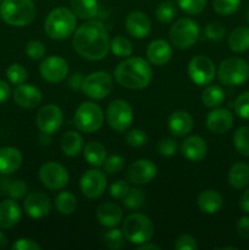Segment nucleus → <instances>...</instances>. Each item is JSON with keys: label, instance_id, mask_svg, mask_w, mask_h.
Here are the masks:
<instances>
[{"label": "nucleus", "instance_id": "nucleus-39", "mask_svg": "<svg viewBox=\"0 0 249 250\" xmlns=\"http://www.w3.org/2000/svg\"><path fill=\"white\" fill-rule=\"evenodd\" d=\"M176 16H177V9L173 5V2L171 1L161 2L158 9H156V19L161 23H170Z\"/></svg>", "mask_w": 249, "mask_h": 250}, {"label": "nucleus", "instance_id": "nucleus-4", "mask_svg": "<svg viewBox=\"0 0 249 250\" xmlns=\"http://www.w3.org/2000/svg\"><path fill=\"white\" fill-rule=\"evenodd\" d=\"M0 16L10 26L24 27L36 16V6L32 0H2Z\"/></svg>", "mask_w": 249, "mask_h": 250}, {"label": "nucleus", "instance_id": "nucleus-3", "mask_svg": "<svg viewBox=\"0 0 249 250\" xmlns=\"http://www.w3.org/2000/svg\"><path fill=\"white\" fill-rule=\"evenodd\" d=\"M77 26L76 15L67 7H56L46 16L44 31L51 39L62 41L75 32Z\"/></svg>", "mask_w": 249, "mask_h": 250}, {"label": "nucleus", "instance_id": "nucleus-15", "mask_svg": "<svg viewBox=\"0 0 249 250\" xmlns=\"http://www.w3.org/2000/svg\"><path fill=\"white\" fill-rule=\"evenodd\" d=\"M62 120L63 115L60 107L54 104H49L39 109L36 116V124L42 133L53 134L59 131L62 125Z\"/></svg>", "mask_w": 249, "mask_h": 250}, {"label": "nucleus", "instance_id": "nucleus-51", "mask_svg": "<svg viewBox=\"0 0 249 250\" xmlns=\"http://www.w3.org/2000/svg\"><path fill=\"white\" fill-rule=\"evenodd\" d=\"M129 190V186L126 181L117 180L110 187V195L115 199H124Z\"/></svg>", "mask_w": 249, "mask_h": 250}, {"label": "nucleus", "instance_id": "nucleus-23", "mask_svg": "<svg viewBox=\"0 0 249 250\" xmlns=\"http://www.w3.org/2000/svg\"><path fill=\"white\" fill-rule=\"evenodd\" d=\"M124 212L115 203H103L97 209V219L102 226L116 227L122 221Z\"/></svg>", "mask_w": 249, "mask_h": 250}, {"label": "nucleus", "instance_id": "nucleus-58", "mask_svg": "<svg viewBox=\"0 0 249 250\" xmlns=\"http://www.w3.org/2000/svg\"><path fill=\"white\" fill-rule=\"evenodd\" d=\"M7 243H9V238H7L6 234L0 231V250L6 248Z\"/></svg>", "mask_w": 249, "mask_h": 250}, {"label": "nucleus", "instance_id": "nucleus-18", "mask_svg": "<svg viewBox=\"0 0 249 250\" xmlns=\"http://www.w3.org/2000/svg\"><path fill=\"white\" fill-rule=\"evenodd\" d=\"M43 95L37 87L32 84L16 85L14 90V100L19 106L23 109H34L42 103Z\"/></svg>", "mask_w": 249, "mask_h": 250}, {"label": "nucleus", "instance_id": "nucleus-33", "mask_svg": "<svg viewBox=\"0 0 249 250\" xmlns=\"http://www.w3.org/2000/svg\"><path fill=\"white\" fill-rule=\"evenodd\" d=\"M55 208L61 215H71L77 209V199L71 192H60L55 198Z\"/></svg>", "mask_w": 249, "mask_h": 250}, {"label": "nucleus", "instance_id": "nucleus-38", "mask_svg": "<svg viewBox=\"0 0 249 250\" xmlns=\"http://www.w3.org/2000/svg\"><path fill=\"white\" fill-rule=\"evenodd\" d=\"M122 200H124V207L128 209H139L141 207H143L144 202H145V195H144L143 190L139 188H129L128 193Z\"/></svg>", "mask_w": 249, "mask_h": 250}, {"label": "nucleus", "instance_id": "nucleus-1", "mask_svg": "<svg viewBox=\"0 0 249 250\" xmlns=\"http://www.w3.org/2000/svg\"><path fill=\"white\" fill-rule=\"evenodd\" d=\"M73 49L89 61L103 60L110 50L107 31L100 21H88L76 29L72 38Z\"/></svg>", "mask_w": 249, "mask_h": 250}, {"label": "nucleus", "instance_id": "nucleus-49", "mask_svg": "<svg viewBox=\"0 0 249 250\" xmlns=\"http://www.w3.org/2000/svg\"><path fill=\"white\" fill-rule=\"evenodd\" d=\"M124 160L122 156L111 155V156H109L107 159H105V161L103 165H104V170L106 171L107 173H110V175H114V173L120 172V171L122 170V167H124Z\"/></svg>", "mask_w": 249, "mask_h": 250}, {"label": "nucleus", "instance_id": "nucleus-19", "mask_svg": "<svg viewBox=\"0 0 249 250\" xmlns=\"http://www.w3.org/2000/svg\"><path fill=\"white\" fill-rule=\"evenodd\" d=\"M233 125V116L224 107H217L210 111L207 116V127L215 134H224L231 129Z\"/></svg>", "mask_w": 249, "mask_h": 250}, {"label": "nucleus", "instance_id": "nucleus-21", "mask_svg": "<svg viewBox=\"0 0 249 250\" xmlns=\"http://www.w3.org/2000/svg\"><path fill=\"white\" fill-rule=\"evenodd\" d=\"M23 156L21 151L14 146H4L0 148V173L11 175L16 172L22 165Z\"/></svg>", "mask_w": 249, "mask_h": 250}, {"label": "nucleus", "instance_id": "nucleus-54", "mask_svg": "<svg viewBox=\"0 0 249 250\" xmlns=\"http://www.w3.org/2000/svg\"><path fill=\"white\" fill-rule=\"evenodd\" d=\"M10 95H11V88H10V85L7 84V82L0 80V104L6 102L10 98Z\"/></svg>", "mask_w": 249, "mask_h": 250}, {"label": "nucleus", "instance_id": "nucleus-59", "mask_svg": "<svg viewBox=\"0 0 249 250\" xmlns=\"http://www.w3.org/2000/svg\"><path fill=\"white\" fill-rule=\"evenodd\" d=\"M246 20H247V22L249 23V7L247 9V11H246Z\"/></svg>", "mask_w": 249, "mask_h": 250}, {"label": "nucleus", "instance_id": "nucleus-5", "mask_svg": "<svg viewBox=\"0 0 249 250\" xmlns=\"http://www.w3.org/2000/svg\"><path fill=\"white\" fill-rule=\"evenodd\" d=\"M122 232L128 242L133 244H143L154 236V225L144 214H132L124 219Z\"/></svg>", "mask_w": 249, "mask_h": 250}, {"label": "nucleus", "instance_id": "nucleus-10", "mask_svg": "<svg viewBox=\"0 0 249 250\" xmlns=\"http://www.w3.org/2000/svg\"><path fill=\"white\" fill-rule=\"evenodd\" d=\"M106 121L116 132H124L133 121L131 105L122 99H115L106 109Z\"/></svg>", "mask_w": 249, "mask_h": 250}, {"label": "nucleus", "instance_id": "nucleus-34", "mask_svg": "<svg viewBox=\"0 0 249 250\" xmlns=\"http://www.w3.org/2000/svg\"><path fill=\"white\" fill-rule=\"evenodd\" d=\"M225 92L219 85H208L202 94V102L208 107H217L224 103Z\"/></svg>", "mask_w": 249, "mask_h": 250}, {"label": "nucleus", "instance_id": "nucleus-53", "mask_svg": "<svg viewBox=\"0 0 249 250\" xmlns=\"http://www.w3.org/2000/svg\"><path fill=\"white\" fill-rule=\"evenodd\" d=\"M237 233L241 238L249 239V217L243 216L237 222Z\"/></svg>", "mask_w": 249, "mask_h": 250}, {"label": "nucleus", "instance_id": "nucleus-12", "mask_svg": "<svg viewBox=\"0 0 249 250\" xmlns=\"http://www.w3.org/2000/svg\"><path fill=\"white\" fill-rule=\"evenodd\" d=\"M39 178L44 187L50 190L62 189L68 183V171L56 161H49L39 168Z\"/></svg>", "mask_w": 249, "mask_h": 250}, {"label": "nucleus", "instance_id": "nucleus-16", "mask_svg": "<svg viewBox=\"0 0 249 250\" xmlns=\"http://www.w3.org/2000/svg\"><path fill=\"white\" fill-rule=\"evenodd\" d=\"M156 173H158V167L153 161L148 159H141L128 166L126 175L128 182L134 185H146L156 177Z\"/></svg>", "mask_w": 249, "mask_h": 250}, {"label": "nucleus", "instance_id": "nucleus-14", "mask_svg": "<svg viewBox=\"0 0 249 250\" xmlns=\"http://www.w3.org/2000/svg\"><path fill=\"white\" fill-rule=\"evenodd\" d=\"M42 78L49 83H59L68 75V63L61 56H48L39 66Z\"/></svg>", "mask_w": 249, "mask_h": 250}, {"label": "nucleus", "instance_id": "nucleus-9", "mask_svg": "<svg viewBox=\"0 0 249 250\" xmlns=\"http://www.w3.org/2000/svg\"><path fill=\"white\" fill-rule=\"evenodd\" d=\"M112 88H114V81L111 75L105 71H97L88 75L83 80L81 90L90 99L102 100L110 95Z\"/></svg>", "mask_w": 249, "mask_h": 250}, {"label": "nucleus", "instance_id": "nucleus-42", "mask_svg": "<svg viewBox=\"0 0 249 250\" xmlns=\"http://www.w3.org/2000/svg\"><path fill=\"white\" fill-rule=\"evenodd\" d=\"M5 193L9 194V197L14 200L22 199L27 193V185L22 180L7 181Z\"/></svg>", "mask_w": 249, "mask_h": 250}, {"label": "nucleus", "instance_id": "nucleus-35", "mask_svg": "<svg viewBox=\"0 0 249 250\" xmlns=\"http://www.w3.org/2000/svg\"><path fill=\"white\" fill-rule=\"evenodd\" d=\"M110 50L119 58H128L133 53V46L126 37L117 36L110 42Z\"/></svg>", "mask_w": 249, "mask_h": 250}, {"label": "nucleus", "instance_id": "nucleus-44", "mask_svg": "<svg viewBox=\"0 0 249 250\" xmlns=\"http://www.w3.org/2000/svg\"><path fill=\"white\" fill-rule=\"evenodd\" d=\"M126 141L128 143L129 146L132 148H142L148 142V136L144 131L139 128H134L131 129V131L127 133L126 136Z\"/></svg>", "mask_w": 249, "mask_h": 250}, {"label": "nucleus", "instance_id": "nucleus-45", "mask_svg": "<svg viewBox=\"0 0 249 250\" xmlns=\"http://www.w3.org/2000/svg\"><path fill=\"white\" fill-rule=\"evenodd\" d=\"M234 111L239 117L249 120V92H244L234 102Z\"/></svg>", "mask_w": 249, "mask_h": 250}, {"label": "nucleus", "instance_id": "nucleus-55", "mask_svg": "<svg viewBox=\"0 0 249 250\" xmlns=\"http://www.w3.org/2000/svg\"><path fill=\"white\" fill-rule=\"evenodd\" d=\"M83 80H84V77H83L81 73H73L70 77V80H68V84H70V87L72 88V89L80 90L81 88H82Z\"/></svg>", "mask_w": 249, "mask_h": 250}, {"label": "nucleus", "instance_id": "nucleus-30", "mask_svg": "<svg viewBox=\"0 0 249 250\" xmlns=\"http://www.w3.org/2000/svg\"><path fill=\"white\" fill-rule=\"evenodd\" d=\"M228 48L234 53H243L249 49V27H237L228 36Z\"/></svg>", "mask_w": 249, "mask_h": 250}, {"label": "nucleus", "instance_id": "nucleus-27", "mask_svg": "<svg viewBox=\"0 0 249 250\" xmlns=\"http://www.w3.org/2000/svg\"><path fill=\"white\" fill-rule=\"evenodd\" d=\"M84 148V142L82 136L75 131H68L61 138V149L63 154L70 158H75L82 153Z\"/></svg>", "mask_w": 249, "mask_h": 250}, {"label": "nucleus", "instance_id": "nucleus-8", "mask_svg": "<svg viewBox=\"0 0 249 250\" xmlns=\"http://www.w3.org/2000/svg\"><path fill=\"white\" fill-rule=\"evenodd\" d=\"M219 81L225 85H239L249 78V65L239 58L226 59L217 68Z\"/></svg>", "mask_w": 249, "mask_h": 250}, {"label": "nucleus", "instance_id": "nucleus-6", "mask_svg": "<svg viewBox=\"0 0 249 250\" xmlns=\"http://www.w3.org/2000/svg\"><path fill=\"white\" fill-rule=\"evenodd\" d=\"M199 34L200 28L197 22L188 17H183V19L177 20L171 26L168 39H170L171 45L180 50H186L197 43Z\"/></svg>", "mask_w": 249, "mask_h": 250}, {"label": "nucleus", "instance_id": "nucleus-7", "mask_svg": "<svg viewBox=\"0 0 249 250\" xmlns=\"http://www.w3.org/2000/svg\"><path fill=\"white\" fill-rule=\"evenodd\" d=\"M104 114L102 107L93 102H85L78 106L75 114V125L81 132L93 133L102 128Z\"/></svg>", "mask_w": 249, "mask_h": 250}, {"label": "nucleus", "instance_id": "nucleus-36", "mask_svg": "<svg viewBox=\"0 0 249 250\" xmlns=\"http://www.w3.org/2000/svg\"><path fill=\"white\" fill-rule=\"evenodd\" d=\"M233 144L241 155L249 158V127H241L234 132Z\"/></svg>", "mask_w": 249, "mask_h": 250}, {"label": "nucleus", "instance_id": "nucleus-47", "mask_svg": "<svg viewBox=\"0 0 249 250\" xmlns=\"http://www.w3.org/2000/svg\"><path fill=\"white\" fill-rule=\"evenodd\" d=\"M158 151L161 156L171 158L177 151V142L172 138H164L158 143Z\"/></svg>", "mask_w": 249, "mask_h": 250}, {"label": "nucleus", "instance_id": "nucleus-61", "mask_svg": "<svg viewBox=\"0 0 249 250\" xmlns=\"http://www.w3.org/2000/svg\"><path fill=\"white\" fill-rule=\"evenodd\" d=\"M168 1H171V0H168Z\"/></svg>", "mask_w": 249, "mask_h": 250}, {"label": "nucleus", "instance_id": "nucleus-26", "mask_svg": "<svg viewBox=\"0 0 249 250\" xmlns=\"http://www.w3.org/2000/svg\"><path fill=\"white\" fill-rule=\"evenodd\" d=\"M168 129L173 136L183 137L190 133L193 128V119L187 111L177 110L168 117Z\"/></svg>", "mask_w": 249, "mask_h": 250}, {"label": "nucleus", "instance_id": "nucleus-31", "mask_svg": "<svg viewBox=\"0 0 249 250\" xmlns=\"http://www.w3.org/2000/svg\"><path fill=\"white\" fill-rule=\"evenodd\" d=\"M83 156L89 165L102 166L106 159V149L99 142H90L83 148Z\"/></svg>", "mask_w": 249, "mask_h": 250}, {"label": "nucleus", "instance_id": "nucleus-2", "mask_svg": "<svg viewBox=\"0 0 249 250\" xmlns=\"http://www.w3.org/2000/svg\"><path fill=\"white\" fill-rule=\"evenodd\" d=\"M115 80L127 89H144L153 78L150 65L144 59L134 56L120 62L115 68Z\"/></svg>", "mask_w": 249, "mask_h": 250}, {"label": "nucleus", "instance_id": "nucleus-40", "mask_svg": "<svg viewBox=\"0 0 249 250\" xmlns=\"http://www.w3.org/2000/svg\"><path fill=\"white\" fill-rule=\"evenodd\" d=\"M212 6L219 15L228 16L239 9L241 0H212Z\"/></svg>", "mask_w": 249, "mask_h": 250}, {"label": "nucleus", "instance_id": "nucleus-57", "mask_svg": "<svg viewBox=\"0 0 249 250\" xmlns=\"http://www.w3.org/2000/svg\"><path fill=\"white\" fill-rule=\"evenodd\" d=\"M161 248L159 246L154 243H149V242H145L143 244H139V247L137 250H160Z\"/></svg>", "mask_w": 249, "mask_h": 250}, {"label": "nucleus", "instance_id": "nucleus-24", "mask_svg": "<svg viewBox=\"0 0 249 250\" xmlns=\"http://www.w3.org/2000/svg\"><path fill=\"white\" fill-rule=\"evenodd\" d=\"M181 150H182L185 158L188 160L200 161L207 155V142L199 136H189L183 141Z\"/></svg>", "mask_w": 249, "mask_h": 250}, {"label": "nucleus", "instance_id": "nucleus-56", "mask_svg": "<svg viewBox=\"0 0 249 250\" xmlns=\"http://www.w3.org/2000/svg\"><path fill=\"white\" fill-rule=\"evenodd\" d=\"M239 207L242 208L244 212H248L249 214V188L246 189V192L242 194L241 199H239Z\"/></svg>", "mask_w": 249, "mask_h": 250}, {"label": "nucleus", "instance_id": "nucleus-22", "mask_svg": "<svg viewBox=\"0 0 249 250\" xmlns=\"http://www.w3.org/2000/svg\"><path fill=\"white\" fill-rule=\"evenodd\" d=\"M146 56L153 65L163 66L167 63L172 58V48L171 44L164 39H156L148 45Z\"/></svg>", "mask_w": 249, "mask_h": 250}, {"label": "nucleus", "instance_id": "nucleus-32", "mask_svg": "<svg viewBox=\"0 0 249 250\" xmlns=\"http://www.w3.org/2000/svg\"><path fill=\"white\" fill-rule=\"evenodd\" d=\"M71 7L76 16L82 20L94 19L99 12L98 0H71Z\"/></svg>", "mask_w": 249, "mask_h": 250}, {"label": "nucleus", "instance_id": "nucleus-13", "mask_svg": "<svg viewBox=\"0 0 249 250\" xmlns=\"http://www.w3.org/2000/svg\"><path fill=\"white\" fill-rule=\"evenodd\" d=\"M80 187L83 195L88 199H98L106 189V176L97 168L88 170L81 177Z\"/></svg>", "mask_w": 249, "mask_h": 250}, {"label": "nucleus", "instance_id": "nucleus-20", "mask_svg": "<svg viewBox=\"0 0 249 250\" xmlns=\"http://www.w3.org/2000/svg\"><path fill=\"white\" fill-rule=\"evenodd\" d=\"M126 29L132 37L137 39L145 38L151 29L149 17L142 11H133L127 16Z\"/></svg>", "mask_w": 249, "mask_h": 250}, {"label": "nucleus", "instance_id": "nucleus-29", "mask_svg": "<svg viewBox=\"0 0 249 250\" xmlns=\"http://www.w3.org/2000/svg\"><path fill=\"white\" fill-rule=\"evenodd\" d=\"M228 182L234 189H243L249 185V165L236 163L228 172Z\"/></svg>", "mask_w": 249, "mask_h": 250}, {"label": "nucleus", "instance_id": "nucleus-11", "mask_svg": "<svg viewBox=\"0 0 249 250\" xmlns=\"http://www.w3.org/2000/svg\"><path fill=\"white\" fill-rule=\"evenodd\" d=\"M188 75L194 84L199 87L209 85L216 75L215 63L205 55L194 56L188 63Z\"/></svg>", "mask_w": 249, "mask_h": 250}, {"label": "nucleus", "instance_id": "nucleus-43", "mask_svg": "<svg viewBox=\"0 0 249 250\" xmlns=\"http://www.w3.org/2000/svg\"><path fill=\"white\" fill-rule=\"evenodd\" d=\"M181 10L189 15H198L205 9L208 0H176Z\"/></svg>", "mask_w": 249, "mask_h": 250}, {"label": "nucleus", "instance_id": "nucleus-48", "mask_svg": "<svg viewBox=\"0 0 249 250\" xmlns=\"http://www.w3.org/2000/svg\"><path fill=\"white\" fill-rule=\"evenodd\" d=\"M226 34V29L219 22H210L209 24H207L205 27V36L208 39H211V41H220L222 39Z\"/></svg>", "mask_w": 249, "mask_h": 250}, {"label": "nucleus", "instance_id": "nucleus-46", "mask_svg": "<svg viewBox=\"0 0 249 250\" xmlns=\"http://www.w3.org/2000/svg\"><path fill=\"white\" fill-rule=\"evenodd\" d=\"M26 54L32 60H41L45 55V46L39 41H31L26 45Z\"/></svg>", "mask_w": 249, "mask_h": 250}, {"label": "nucleus", "instance_id": "nucleus-50", "mask_svg": "<svg viewBox=\"0 0 249 250\" xmlns=\"http://www.w3.org/2000/svg\"><path fill=\"white\" fill-rule=\"evenodd\" d=\"M175 249L176 250H197L198 243L195 241L194 237L190 234H182L178 237L175 242Z\"/></svg>", "mask_w": 249, "mask_h": 250}, {"label": "nucleus", "instance_id": "nucleus-37", "mask_svg": "<svg viewBox=\"0 0 249 250\" xmlns=\"http://www.w3.org/2000/svg\"><path fill=\"white\" fill-rule=\"evenodd\" d=\"M124 239H126V237H124V232L117 229H112V227L111 229L105 232L104 234V244L111 250H119L124 248Z\"/></svg>", "mask_w": 249, "mask_h": 250}, {"label": "nucleus", "instance_id": "nucleus-28", "mask_svg": "<svg viewBox=\"0 0 249 250\" xmlns=\"http://www.w3.org/2000/svg\"><path fill=\"white\" fill-rule=\"evenodd\" d=\"M198 208L205 214H216L222 208V197L216 190H205L198 197Z\"/></svg>", "mask_w": 249, "mask_h": 250}, {"label": "nucleus", "instance_id": "nucleus-60", "mask_svg": "<svg viewBox=\"0 0 249 250\" xmlns=\"http://www.w3.org/2000/svg\"><path fill=\"white\" fill-rule=\"evenodd\" d=\"M2 1V0H0V2H1Z\"/></svg>", "mask_w": 249, "mask_h": 250}, {"label": "nucleus", "instance_id": "nucleus-25", "mask_svg": "<svg viewBox=\"0 0 249 250\" xmlns=\"http://www.w3.org/2000/svg\"><path fill=\"white\" fill-rule=\"evenodd\" d=\"M21 220V208L14 199L0 203V229H7L16 226Z\"/></svg>", "mask_w": 249, "mask_h": 250}, {"label": "nucleus", "instance_id": "nucleus-41", "mask_svg": "<svg viewBox=\"0 0 249 250\" xmlns=\"http://www.w3.org/2000/svg\"><path fill=\"white\" fill-rule=\"evenodd\" d=\"M6 77L9 80L10 83L15 85L22 84V83L26 82L27 80V71L20 63H12L7 67L6 70Z\"/></svg>", "mask_w": 249, "mask_h": 250}, {"label": "nucleus", "instance_id": "nucleus-17", "mask_svg": "<svg viewBox=\"0 0 249 250\" xmlns=\"http://www.w3.org/2000/svg\"><path fill=\"white\" fill-rule=\"evenodd\" d=\"M24 211L32 219H43L48 216L51 211V202L49 197L44 193L33 192L29 193L23 202Z\"/></svg>", "mask_w": 249, "mask_h": 250}, {"label": "nucleus", "instance_id": "nucleus-52", "mask_svg": "<svg viewBox=\"0 0 249 250\" xmlns=\"http://www.w3.org/2000/svg\"><path fill=\"white\" fill-rule=\"evenodd\" d=\"M12 250H42V247L31 238H20L15 241L11 247Z\"/></svg>", "mask_w": 249, "mask_h": 250}]
</instances>
